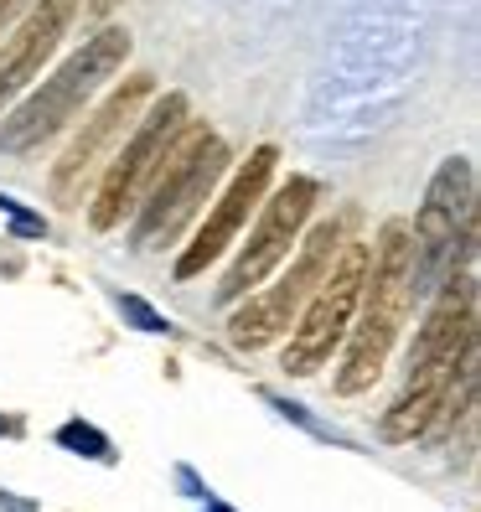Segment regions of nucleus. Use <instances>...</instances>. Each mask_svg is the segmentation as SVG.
Segmentation results:
<instances>
[{
  "label": "nucleus",
  "mask_w": 481,
  "mask_h": 512,
  "mask_svg": "<svg viewBox=\"0 0 481 512\" xmlns=\"http://www.w3.org/2000/svg\"><path fill=\"white\" fill-rule=\"evenodd\" d=\"M409 306H414V228L409 218H388L378 228V244L368 249L363 295H357L352 326L342 337L337 394H363L383 378Z\"/></svg>",
  "instance_id": "1"
},
{
  "label": "nucleus",
  "mask_w": 481,
  "mask_h": 512,
  "mask_svg": "<svg viewBox=\"0 0 481 512\" xmlns=\"http://www.w3.org/2000/svg\"><path fill=\"white\" fill-rule=\"evenodd\" d=\"M125 63H130V32L125 26L94 32L52 78H42L37 94H26L6 119H0V150H6V156H32V150H42L52 135H63L73 119L94 104V94H104Z\"/></svg>",
  "instance_id": "2"
},
{
  "label": "nucleus",
  "mask_w": 481,
  "mask_h": 512,
  "mask_svg": "<svg viewBox=\"0 0 481 512\" xmlns=\"http://www.w3.org/2000/svg\"><path fill=\"white\" fill-rule=\"evenodd\" d=\"M228 171V145L202 125L187 119L182 130L171 135L166 156L150 176V187L135 207V249H166L187 233V223L202 213V202L213 197V187Z\"/></svg>",
  "instance_id": "3"
},
{
  "label": "nucleus",
  "mask_w": 481,
  "mask_h": 512,
  "mask_svg": "<svg viewBox=\"0 0 481 512\" xmlns=\"http://www.w3.org/2000/svg\"><path fill=\"white\" fill-rule=\"evenodd\" d=\"M363 275H368V244H342L332 269L321 275L311 300L290 321V342H285V373L290 378H316L342 352L357 295H363Z\"/></svg>",
  "instance_id": "4"
},
{
  "label": "nucleus",
  "mask_w": 481,
  "mask_h": 512,
  "mask_svg": "<svg viewBox=\"0 0 481 512\" xmlns=\"http://www.w3.org/2000/svg\"><path fill=\"white\" fill-rule=\"evenodd\" d=\"M187 119H192L187 114V94H166L150 109H140V119L130 125L125 145L109 156V166L99 176V192H94V207H88V223H94L99 233H109L125 218H135V207H140V197L150 187V176H156L171 135L182 130Z\"/></svg>",
  "instance_id": "5"
},
{
  "label": "nucleus",
  "mask_w": 481,
  "mask_h": 512,
  "mask_svg": "<svg viewBox=\"0 0 481 512\" xmlns=\"http://www.w3.org/2000/svg\"><path fill=\"white\" fill-rule=\"evenodd\" d=\"M337 249H342V223H337V218H321L306 238H300V249H295V259H290L285 275L269 285V290H254L249 306H238V311L228 316V342L254 352V347H264V342L285 337L290 321H295V311L306 306L311 290L321 285V275L332 269Z\"/></svg>",
  "instance_id": "6"
},
{
  "label": "nucleus",
  "mask_w": 481,
  "mask_h": 512,
  "mask_svg": "<svg viewBox=\"0 0 481 512\" xmlns=\"http://www.w3.org/2000/svg\"><path fill=\"white\" fill-rule=\"evenodd\" d=\"M316 197H321V187L311 182V176H290V182H280L269 197H259V223L244 238V249H238V259L228 264V275L218 285L223 306L244 300L254 285H264L290 259L300 228H306V218L316 213Z\"/></svg>",
  "instance_id": "7"
},
{
  "label": "nucleus",
  "mask_w": 481,
  "mask_h": 512,
  "mask_svg": "<svg viewBox=\"0 0 481 512\" xmlns=\"http://www.w3.org/2000/svg\"><path fill=\"white\" fill-rule=\"evenodd\" d=\"M150 99H156V78H150V73H135V78H125V83L109 88V99L83 119V130L73 135V145H68L63 156H57V166H52V197H57V202L73 207V202L83 197L88 176L109 166V156L125 145L130 125L140 119V109H145Z\"/></svg>",
  "instance_id": "8"
},
{
  "label": "nucleus",
  "mask_w": 481,
  "mask_h": 512,
  "mask_svg": "<svg viewBox=\"0 0 481 512\" xmlns=\"http://www.w3.org/2000/svg\"><path fill=\"white\" fill-rule=\"evenodd\" d=\"M471 223H476V166L466 156H450L435 171V182L409 223L414 228V290L430 285L450 264V254H456L461 233Z\"/></svg>",
  "instance_id": "9"
},
{
  "label": "nucleus",
  "mask_w": 481,
  "mask_h": 512,
  "mask_svg": "<svg viewBox=\"0 0 481 512\" xmlns=\"http://www.w3.org/2000/svg\"><path fill=\"white\" fill-rule=\"evenodd\" d=\"M275 166H280V150H275V145H259V150H249V161H238V171L228 176V187H223V197L213 202L207 223L197 228V238L182 249V259H176V280L207 275V264H218V259L238 244V233H244L249 213L259 207V197L269 192V176H275Z\"/></svg>",
  "instance_id": "10"
},
{
  "label": "nucleus",
  "mask_w": 481,
  "mask_h": 512,
  "mask_svg": "<svg viewBox=\"0 0 481 512\" xmlns=\"http://www.w3.org/2000/svg\"><path fill=\"white\" fill-rule=\"evenodd\" d=\"M73 16H78V0H37V6L26 11V21L0 42V109L42 73V63L57 47H63Z\"/></svg>",
  "instance_id": "11"
},
{
  "label": "nucleus",
  "mask_w": 481,
  "mask_h": 512,
  "mask_svg": "<svg viewBox=\"0 0 481 512\" xmlns=\"http://www.w3.org/2000/svg\"><path fill=\"white\" fill-rule=\"evenodd\" d=\"M481 342V337H476ZM466 357V352H461ZM461 357H445V363H425V368H409V383H404V394L388 404V414H383V440H394V445H404V440H414V435H425L435 419H440V409H445V394H450V383H456V368H461Z\"/></svg>",
  "instance_id": "12"
},
{
  "label": "nucleus",
  "mask_w": 481,
  "mask_h": 512,
  "mask_svg": "<svg viewBox=\"0 0 481 512\" xmlns=\"http://www.w3.org/2000/svg\"><path fill=\"white\" fill-rule=\"evenodd\" d=\"M57 445L73 450V456H88V461H114V445L99 425H83V419H68L63 430H57Z\"/></svg>",
  "instance_id": "13"
},
{
  "label": "nucleus",
  "mask_w": 481,
  "mask_h": 512,
  "mask_svg": "<svg viewBox=\"0 0 481 512\" xmlns=\"http://www.w3.org/2000/svg\"><path fill=\"white\" fill-rule=\"evenodd\" d=\"M119 311H125L140 331H171V321H166V316H156V311H150L145 300H135V295H119Z\"/></svg>",
  "instance_id": "14"
},
{
  "label": "nucleus",
  "mask_w": 481,
  "mask_h": 512,
  "mask_svg": "<svg viewBox=\"0 0 481 512\" xmlns=\"http://www.w3.org/2000/svg\"><path fill=\"white\" fill-rule=\"evenodd\" d=\"M114 6H119V0H83V11L94 16V21H104V16H109Z\"/></svg>",
  "instance_id": "15"
},
{
  "label": "nucleus",
  "mask_w": 481,
  "mask_h": 512,
  "mask_svg": "<svg viewBox=\"0 0 481 512\" xmlns=\"http://www.w3.org/2000/svg\"><path fill=\"white\" fill-rule=\"evenodd\" d=\"M0 512H32V502H21V497H11V492H0Z\"/></svg>",
  "instance_id": "16"
},
{
  "label": "nucleus",
  "mask_w": 481,
  "mask_h": 512,
  "mask_svg": "<svg viewBox=\"0 0 481 512\" xmlns=\"http://www.w3.org/2000/svg\"><path fill=\"white\" fill-rule=\"evenodd\" d=\"M16 6H21V0H0V26H6V21L16 16Z\"/></svg>",
  "instance_id": "17"
},
{
  "label": "nucleus",
  "mask_w": 481,
  "mask_h": 512,
  "mask_svg": "<svg viewBox=\"0 0 481 512\" xmlns=\"http://www.w3.org/2000/svg\"><path fill=\"white\" fill-rule=\"evenodd\" d=\"M207 512H238V507H228V502H207Z\"/></svg>",
  "instance_id": "18"
},
{
  "label": "nucleus",
  "mask_w": 481,
  "mask_h": 512,
  "mask_svg": "<svg viewBox=\"0 0 481 512\" xmlns=\"http://www.w3.org/2000/svg\"><path fill=\"white\" fill-rule=\"evenodd\" d=\"M6 430H11V419H6V414H0V435H6Z\"/></svg>",
  "instance_id": "19"
}]
</instances>
